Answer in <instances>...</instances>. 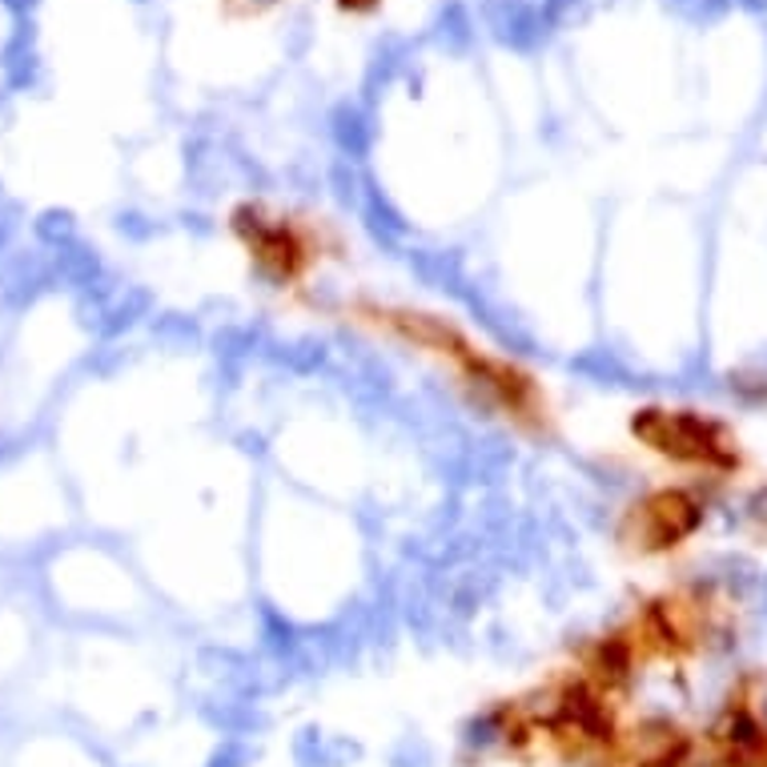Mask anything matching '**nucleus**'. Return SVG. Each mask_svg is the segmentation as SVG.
I'll return each instance as SVG.
<instances>
[{"label": "nucleus", "mask_w": 767, "mask_h": 767, "mask_svg": "<svg viewBox=\"0 0 767 767\" xmlns=\"http://www.w3.org/2000/svg\"><path fill=\"white\" fill-rule=\"evenodd\" d=\"M631 434L643 446H651L656 455L688 462V467L703 470H732L739 462L727 426L715 418H703L695 411H663V406H643L635 411Z\"/></svg>", "instance_id": "nucleus-1"}, {"label": "nucleus", "mask_w": 767, "mask_h": 767, "mask_svg": "<svg viewBox=\"0 0 767 767\" xmlns=\"http://www.w3.org/2000/svg\"><path fill=\"white\" fill-rule=\"evenodd\" d=\"M230 230H234V237L242 242L249 262H254L257 278L269 281V286L301 281L310 274L313 257H318L313 237L306 230H298L286 217H274V213L254 205V201H245V205H237L230 213Z\"/></svg>", "instance_id": "nucleus-2"}, {"label": "nucleus", "mask_w": 767, "mask_h": 767, "mask_svg": "<svg viewBox=\"0 0 767 767\" xmlns=\"http://www.w3.org/2000/svg\"><path fill=\"white\" fill-rule=\"evenodd\" d=\"M487 12H490V29H494V36H499L502 45H514V49L539 45L546 24L543 12H534L523 0H494Z\"/></svg>", "instance_id": "nucleus-4"}, {"label": "nucleus", "mask_w": 767, "mask_h": 767, "mask_svg": "<svg viewBox=\"0 0 767 767\" xmlns=\"http://www.w3.org/2000/svg\"><path fill=\"white\" fill-rule=\"evenodd\" d=\"M752 712H756V715H759V723H764V727H767V679H764V688H759V700L752 703Z\"/></svg>", "instance_id": "nucleus-8"}, {"label": "nucleus", "mask_w": 767, "mask_h": 767, "mask_svg": "<svg viewBox=\"0 0 767 767\" xmlns=\"http://www.w3.org/2000/svg\"><path fill=\"white\" fill-rule=\"evenodd\" d=\"M269 4H278V0H234V9H242V12H262V9H269Z\"/></svg>", "instance_id": "nucleus-6"}, {"label": "nucleus", "mask_w": 767, "mask_h": 767, "mask_svg": "<svg viewBox=\"0 0 767 767\" xmlns=\"http://www.w3.org/2000/svg\"><path fill=\"white\" fill-rule=\"evenodd\" d=\"M747 511H752V519H756V523H764V526H767V487L759 490L756 499L747 502Z\"/></svg>", "instance_id": "nucleus-5"}, {"label": "nucleus", "mask_w": 767, "mask_h": 767, "mask_svg": "<svg viewBox=\"0 0 767 767\" xmlns=\"http://www.w3.org/2000/svg\"><path fill=\"white\" fill-rule=\"evenodd\" d=\"M703 502L691 490H656L627 514V539L639 551H671L700 531Z\"/></svg>", "instance_id": "nucleus-3"}, {"label": "nucleus", "mask_w": 767, "mask_h": 767, "mask_svg": "<svg viewBox=\"0 0 767 767\" xmlns=\"http://www.w3.org/2000/svg\"><path fill=\"white\" fill-rule=\"evenodd\" d=\"M342 9H350V12H370V9H379V0H338Z\"/></svg>", "instance_id": "nucleus-7"}]
</instances>
